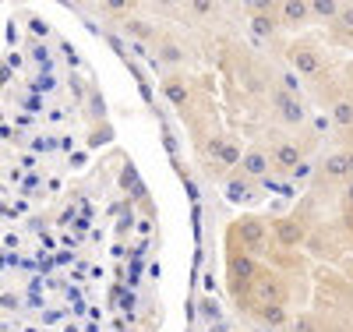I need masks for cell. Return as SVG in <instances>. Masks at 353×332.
Segmentation results:
<instances>
[{
  "mask_svg": "<svg viewBox=\"0 0 353 332\" xmlns=\"http://www.w3.org/2000/svg\"><path fill=\"white\" fill-rule=\"evenodd\" d=\"M269 237H272V226H265V219H258V216L237 219V223L230 226V233H226L230 248L248 251V255H254V258H258V251H261L265 244H269Z\"/></svg>",
  "mask_w": 353,
  "mask_h": 332,
  "instance_id": "cell-1",
  "label": "cell"
},
{
  "mask_svg": "<svg viewBox=\"0 0 353 332\" xmlns=\"http://www.w3.org/2000/svg\"><path fill=\"white\" fill-rule=\"evenodd\" d=\"M258 273H261V265H258L254 255L237 251V248L226 251V280H230V290L237 293V297H248L251 293V283L258 280Z\"/></svg>",
  "mask_w": 353,
  "mask_h": 332,
  "instance_id": "cell-2",
  "label": "cell"
},
{
  "mask_svg": "<svg viewBox=\"0 0 353 332\" xmlns=\"http://www.w3.org/2000/svg\"><path fill=\"white\" fill-rule=\"evenodd\" d=\"M251 300H258V304H283L286 308V300H290V290L283 283L279 273H272V268H261L258 280L251 283Z\"/></svg>",
  "mask_w": 353,
  "mask_h": 332,
  "instance_id": "cell-3",
  "label": "cell"
},
{
  "mask_svg": "<svg viewBox=\"0 0 353 332\" xmlns=\"http://www.w3.org/2000/svg\"><path fill=\"white\" fill-rule=\"evenodd\" d=\"M272 106H276L279 120H283V124H290V128H301L304 117H307V113H304V103L297 99V92H290V88H276Z\"/></svg>",
  "mask_w": 353,
  "mask_h": 332,
  "instance_id": "cell-4",
  "label": "cell"
},
{
  "mask_svg": "<svg viewBox=\"0 0 353 332\" xmlns=\"http://www.w3.org/2000/svg\"><path fill=\"white\" fill-rule=\"evenodd\" d=\"M290 60H293V71L304 75V78H318L321 68H325V60H321V50H318L314 43H301L297 50H293Z\"/></svg>",
  "mask_w": 353,
  "mask_h": 332,
  "instance_id": "cell-5",
  "label": "cell"
},
{
  "mask_svg": "<svg viewBox=\"0 0 353 332\" xmlns=\"http://www.w3.org/2000/svg\"><path fill=\"white\" fill-rule=\"evenodd\" d=\"M272 240H276V244H279L283 251L301 248L304 240H307L304 223H301V219H293V216H290V219H286V216H283V219H276V223H272Z\"/></svg>",
  "mask_w": 353,
  "mask_h": 332,
  "instance_id": "cell-6",
  "label": "cell"
},
{
  "mask_svg": "<svg viewBox=\"0 0 353 332\" xmlns=\"http://www.w3.org/2000/svg\"><path fill=\"white\" fill-rule=\"evenodd\" d=\"M321 180H329V184H350L353 180L350 153H332L325 163H321Z\"/></svg>",
  "mask_w": 353,
  "mask_h": 332,
  "instance_id": "cell-7",
  "label": "cell"
},
{
  "mask_svg": "<svg viewBox=\"0 0 353 332\" xmlns=\"http://www.w3.org/2000/svg\"><path fill=\"white\" fill-rule=\"evenodd\" d=\"M301 163H304V145H297V141L276 145V153H272V170L276 173H293Z\"/></svg>",
  "mask_w": 353,
  "mask_h": 332,
  "instance_id": "cell-8",
  "label": "cell"
},
{
  "mask_svg": "<svg viewBox=\"0 0 353 332\" xmlns=\"http://www.w3.org/2000/svg\"><path fill=\"white\" fill-rule=\"evenodd\" d=\"M311 18V4H304V0H286V4H279V21L297 28Z\"/></svg>",
  "mask_w": 353,
  "mask_h": 332,
  "instance_id": "cell-9",
  "label": "cell"
},
{
  "mask_svg": "<svg viewBox=\"0 0 353 332\" xmlns=\"http://www.w3.org/2000/svg\"><path fill=\"white\" fill-rule=\"evenodd\" d=\"M251 311H254L258 322L272 325V329H286V325H290V315L283 311V304H254Z\"/></svg>",
  "mask_w": 353,
  "mask_h": 332,
  "instance_id": "cell-10",
  "label": "cell"
},
{
  "mask_svg": "<svg viewBox=\"0 0 353 332\" xmlns=\"http://www.w3.org/2000/svg\"><path fill=\"white\" fill-rule=\"evenodd\" d=\"M241 170L248 173V177H254V180H261L265 173L272 170V156H265V153H244V163H241Z\"/></svg>",
  "mask_w": 353,
  "mask_h": 332,
  "instance_id": "cell-11",
  "label": "cell"
},
{
  "mask_svg": "<svg viewBox=\"0 0 353 332\" xmlns=\"http://www.w3.org/2000/svg\"><path fill=\"white\" fill-rule=\"evenodd\" d=\"M163 92H166V99H170V103H176V106H184V103L191 99V92H188V85H184V78H181V75H166Z\"/></svg>",
  "mask_w": 353,
  "mask_h": 332,
  "instance_id": "cell-12",
  "label": "cell"
},
{
  "mask_svg": "<svg viewBox=\"0 0 353 332\" xmlns=\"http://www.w3.org/2000/svg\"><path fill=\"white\" fill-rule=\"evenodd\" d=\"M343 11V4H332V0H318V4H311V14L321 18V21H336Z\"/></svg>",
  "mask_w": 353,
  "mask_h": 332,
  "instance_id": "cell-13",
  "label": "cell"
},
{
  "mask_svg": "<svg viewBox=\"0 0 353 332\" xmlns=\"http://www.w3.org/2000/svg\"><path fill=\"white\" fill-rule=\"evenodd\" d=\"M251 28H254V36H272V32H276V21L265 14V8H261V11L251 18Z\"/></svg>",
  "mask_w": 353,
  "mask_h": 332,
  "instance_id": "cell-14",
  "label": "cell"
},
{
  "mask_svg": "<svg viewBox=\"0 0 353 332\" xmlns=\"http://www.w3.org/2000/svg\"><path fill=\"white\" fill-rule=\"evenodd\" d=\"M219 163H223V166H241V163H244V153H241L233 141H226L223 153H219Z\"/></svg>",
  "mask_w": 353,
  "mask_h": 332,
  "instance_id": "cell-15",
  "label": "cell"
},
{
  "mask_svg": "<svg viewBox=\"0 0 353 332\" xmlns=\"http://www.w3.org/2000/svg\"><path fill=\"white\" fill-rule=\"evenodd\" d=\"M332 120H336V124H353V103L350 99H339L332 106Z\"/></svg>",
  "mask_w": 353,
  "mask_h": 332,
  "instance_id": "cell-16",
  "label": "cell"
},
{
  "mask_svg": "<svg viewBox=\"0 0 353 332\" xmlns=\"http://www.w3.org/2000/svg\"><path fill=\"white\" fill-rule=\"evenodd\" d=\"M336 28H339V32L346 28V32L353 36V4H343V11H339V18H336Z\"/></svg>",
  "mask_w": 353,
  "mask_h": 332,
  "instance_id": "cell-17",
  "label": "cell"
},
{
  "mask_svg": "<svg viewBox=\"0 0 353 332\" xmlns=\"http://www.w3.org/2000/svg\"><path fill=\"white\" fill-rule=\"evenodd\" d=\"M226 198H248V184H244V180H230V184H226Z\"/></svg>",
  "mask_w": 353,
  "mask_h": 332,
  "instance_id": "cell-18",
  "label": "cell"
},
{
  "mask_svg": "<svg viewBox=\"0 0 353 332\" xmlns=\"http://www.w3.org/2000/svg\"><path fill=\"white\" fill-rule=\"evenodd\" d=\"M128 32L138 39H152V25H141V21H128Z\"/></svg>",
  "mask_w": 353,
  "mask_h": 332,
  "instance_id": "cell-19",
  "label": "cell"
},
{
  "mask_svg": "<svg viewBox=\"0 0 353 332\" xmlns=\"http://www.w3.org/2000/svg\"><path fill=\"white\" fill-rule=\"evenodd\" d=\"M159 57L166 60V64H181V50H176L173 43H166V46L159 50Z\"/></svg>",
  "mask_w": 353,
  "mask_h": 332,
  "instance_id": "cell-20",
  "label": "cell"
},
{
  "mask_svg": "<svg viewBox=\"0 0 353 332\" xmlns=\"http://www.w3.org/2000/svg\"><path fill=\"white\" fill-rule=\"evenodd\" d=\"M223 145H226L223 138H209V145H205V153H209L212 159H219V153H223Z\"/></svg>",
  "mask_w": 353,
  "mask_h": 332,
  "instance_id": "cell-21",
  "label": "cell"
},
{
  "mask_svg": "<svg viewBox=\"0 0 353 332\" xmlns=\"http://www.w3.org/2000/svg\"><path fill=\"white\" fill-rule=\"evenodd\" d=\"M191 11H194V14H212V4H209V0H194Z\"/></svg>",
  "mask_w": 353,
  "mask_h": 332,
  "instance_id": "cell-22",
  "label": "cell"
},
{
  "mask_svg": "<svg viewBox=\"0 0 353 332\" xmlns=\"http://www.w3.org/2000/svg\"><path fill=\"white\" fill-rule=\"evenodd\" d=\"M293 332H314V322L311 318H297L293 322Z\"/></svg>",
  "mask_w": 353,
  "mask_h": 332,
  "instance_id": "cell-23",
  "label": "cell"
},
{
  "mask_svg": "<svg viewBox=\"0 0 353 332\" xmlns=\"http://www.w3.org/2000/svg\"><path fill=\"white\" fill-rule=\"evenodd\" d=\"M28 28H32V32H39V36H46V25L36 21V18H28Z\"/></svg>",
  "mask_w": 353,
  "mask_h": 332,
  "instance_id": "cell-24",
  "label": "cell"
},
{
  "mask_svg": "<svg viewBox=\"0 0 353 332\" xmlns=\"http://www.w3.org/2000/svg\"><path fill=\"white\" fill-rule=\"evenodd\" d=\"M4 308H11V311L18 308V297H14V293H4Z\"/></svg>",
  "mask_w": 353,
  "mask_h": 332,
  "instance_id": "cell-25",
  "label": "cell"
},
{
  "mask_svg": "<svg viewBox=\"0 0 353 332\" xmlns=\"http://www.w3.org/2000/svg\"><path fill=\"white\" fill-rule=\"evenodd\" d=\"M343 205H350V208H353V180L346 184V198H343Z\"/></svg>",
  "mask_w": 353,
  "mask_h": 332,
  "instance_id": "cell-26",
  "label": "cell"
}]
</instances>
